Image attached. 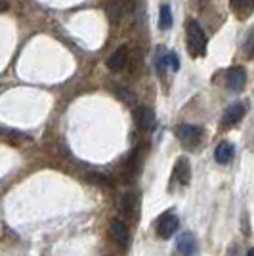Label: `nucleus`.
Instances as JSON below:
<instances>
[{
    "instance_id": "nucleus-1",
    "label": "nucleus",
    "mask_w": 254,
    "mask_h": 256,
    "mask_svg": "<svg viewBox=\"0 0 254 256\" xmlns=\"http://www.w3.org/2000/svg\"><path fill=\"white\" fill-rule=\"evenodd\" d=\"M188 48L193 58H201L206 54V36L202 27L197 22L191 20L188 23Z\"/></svg>"
},
{
    "instance_id": "nucleus-2",
    "label": "nucleus",
    "mask_w": 254,
    "mask_h": 256,
    "mask_svg": "<svg viewBox=\"0 0 254 256\" xmlns=\"http://www.w3.org/2000/svg\"><path fill=\"white\" fill-rule=\"evenodd\" d=\"M176 134H178V140L182 142V146L191 150V148L199 146V142L202 138V128L197 126V124H182V126H178Z\"/></svg>"
},
{
    "instance_id": "nucleus-3",
    "label": "nucleus",
    "mask_w": 254,
    "mask_h": 256,
    "mask_svg": "<svg viewBox=\"0 0 254 256\" xmlns=\"http://www.w3.org/2000/svg\"><path fill=\"white\" fill-rule=\"evenodd\" d=\"M178 228H180L178 216L172 212H164L159 218V222H157V235H159L160 239H170L172 235L178 232Z\"/></svg>"
},
{
    "instance_id": "nucleus-4",
    "label": "nucleus",
    "mask_w": 254,
    "mask_h": 256,
    "mask_svg": "<svg viewBox=\"0 0 254 256\" xmlns=\"http://www.w3.org/2000/svg\"><path fill=\"white\" fill-rule=\"evenodd\" d=\"M226 84H228V88L232 92H241L244 88V84H246V71H244L243 67H239V65L228 69V73H226Z\"/></svg>"
},
{
    "instance_id": "nucleus-5",
    "label": "nucleus",
    "mask_w": 254,
    "mask_h": 256,
    "mask_svg": "<svg viewBox=\"0 0 254 256\" xmlns=\"http://www.w3.org/2000/svg\"><path fill=\"white\" fill-rule=\"evenodd\" d=\"M176 250L180 256H197L199 252V246H197V239L193 237V234L186 232L180 234L176 239Z\"/></svg>"
},
{
    "instance_id": "nucleus-6",
    "label": "nucleus",
    "mask_w": 254,
    "mask_h": 256,
    "mask_svg": "<svg viewBox=\"0 0 254 256\" xmlns=\"http://www.w3.org/2000/svg\"><path fill=\"white\" fill-rule=\"evenodd\" d=\"M244 111H246V107H244L243 102H235L230 107H226L222 115V126H233L235 122H239L243 118Z\"/></svg>"
},
{
    "instance_id": "nucleus-7",
    "label": "nucleus",
    "mask_w": 254,
    "mask_h": 256,
    "mask_svg": "<svg viewBox=\"0 0 254 256\" xmlns=\"http://www.w3.org/2000/svg\"><path fill=\"white\" fill-rule=\"evenodd\" d=\"M134 118H136L138 128L144 130V132H148V130H151V128L155 126V113H153V109L148 106L138 107L136 113H134Z\"/></svg>"
},
{
    "instance_id": "nucleus-8",
    "label": "nucleus",
    "mask_w": 254,
    "mask_h": 256,
    "mask_svg": "<svg viewBox=\"0 0 254 256\" xmlns=\"http://www.w3.org/2000/svg\"><path fill=\"white\" fill-rule=\"evenodd\" d=\"M109 234H111V239L120 246H126L128 241H130L128 226L124 224V222H120V220H113V222H111V226H109Z\"/></svg>"
},
{
    "instance_id": "nucleus-9",
    "label": "nucleus",
    "mask_w": 254,
    "mask_h": 256,
    "mask_svg": "<svg viewBox=\"0 0 254 256\" xmlns=\"http://www.w3.org/2000/svg\"><path fill=\"white\" fill-rule=\"evenodd\" d=\"M126 62H128V48L126 46H118L115 52L107 58V67L116 73V71H122L126 67Z\"/></svg>"
},
{
    "instance_id": "nucleus-10",
    "label": "nucleus",
    "mask_w": 254,
    "mask_h": 256,
    "mask_svg": "<svg viewBox=\"0 0 254 256\" xmlns=\"http://www.w3.org/2000/svg\"><path fill=\"white\" fill-rule=\"evenodd\" d=\"M138 208H140V201L136 193H124L122 199H120V210L130 216V218H136L138 216Z\"/></svg>"
},
{
    "instance_id": "nucleus-11",
    "label": "nucleus",
    "mask_w": 254,
    "mask_h": 256,
    "mask_svg": "<svg viewBox=\"0 0 254 256\" xmlns=\"http://www.w3.org/2000/svg\"><path fill=\"white\" fill-rule=\"evenodd\" d=\"M174 176H176V180L180 182L182 186H188L191 182V164L186 157L178 159L176 166H174Z\"/></svg>"
},
{
    "instance_id": "nucleus-12",
    "label": "nucleus",
    "mask_w": 254,
    "mask_h": 256,
    "mask_svg": "<svg viewBox=\"0 0 254 256\" xmlns=\"http://www.w3.org/2000/svg\"><path fill=\"white\" fill-rule=\"evenodd\" d=\"M233 155H235V148H233L230 142H220L216 151H214V159H216V162H220V164L232 162Z\"/></svg>"
},
{
    "instance_id": "nucleus-13",
    "label": "nucleus",
    "mask_w": 254,
    "mask_h": 256,
    "mask_svg": "<svg viewBox=\"0 0 254 256\" xmlns=\"http://www.w3.org/2000/svg\"><path fill=\"white\" fill-rule=\"evenodd\" d=\"M232 10L237 18L246 20L254 12V0H232Z\"/></svg>"
},
{
    "instance_id": "nucleus-14",
    "label": "nucleus",
    "mask_w": 254,
    "mask_h": 256,
    "mask_svg": "<svg viewBox=\"0 0 254 256\" xmlns=\"http://www.w3.org/2000/svg\"><path fill=\"white\" fill-rule=\"evenodd\" d=\"M159 27H160V29H170V27H172V12H170V6H168V4L160 6Z\"/></svg>"
},
{
    "instance_id": "nucleus-15",
    "label": "nucleus",
    "mask_w": 254,
    "mask_h": 256,
    "mask_svg": "<svg viewBox=\"0 0 254 256\" xmlns=\"http://www.w3.org/2000/svg\"><path fill=\"white\" fill-rule=\"evenodd\" d=\"M243 50H244V56H246L248 60H252V58H254V27L248 31L246 38H244Z\"/></svg>"
},
{
    "instance_id": "nucleus-16",
    "label": "nucleus",
    "mask_w": 254,
    "mask_h": 256,
    "mask_svg": "<svg viewBox=\"0 0 254 256\" xmlns=\"http://www.w3.org/2000/svg\"><path fill=\"white\" fill-rule=\"evenodd\" d=\"M166 56L168 52H164V48H159L157 50V56H155V62H157V71H159V75L164 73V69L168 67V62H166Z\"/></svg>"
},
{
    "instance_id": "nucleus-17",
    "label": "nucleus",
    "mask_w": 254,
    "mask_h": 256,
    "mask_svg": "<svg viewBox=\"0 0 254 256\" xmlns=\"http://www.w3.org/2000/svg\"><path fill=\"white\" fill-rule=\"evenodd\" d=\"M107 14H109V20H111V22H118L122 12H120V6H118V4H109V6H107Z\"/></svg>"
},
{
    "instance_id": "nucleus-18",
    "label": "nucleus",
    "mask_w": 254,
    "mask_h": 256,
    "mask_svg": "<svg viewBox=\"0 0 254 256\" xmlns=\"http://www.w3.org/2000/svg\"><path fill=\"white\" fill-rule=\"evenodd\" d=\"M166 62H168V67L172 69V71H178V69H180V58H178V54L176 52H168Z\"/></svg>"
},
{
    "instance_id": "nucleus-19",
    "label": "nucleus",
    "mask_w": 254,
    "mask_h": 256,
    "mask_svg": "<svg viewBox=\"0 0 254 256\" xmlns=\"http://www.w3.org/2000/svg\"><path fill=\"white\" fill-rule=\"evenodd\" d=\"M118 96L122 98L124 102H134V96L130 94V90H126V88H118Z\"/></svg>"
},
{
    "instance_id": "nucleus-20",
    "label": "nucleus",
    "mask_w": 254,
    "mask_h": 256,
    "mask_svg": "<svg viewBox=\"0 0 254 256\" xmlns=\"http://www.w3.org/2000/svg\"><path fill=\"white\" fill-rule=\"evenodd\" d=\"M8 10V2L6 0H0V12Z\"/></svg>"
},
{
    "instance_id": "nucleus-21",
    "label": "nucleus",
    "mask_w": 254,
    "mask_h": 256,
    "mask_svg": "<svg viewBox=\"0 0 254 256\" xmlns=\"http://www.w3.org/2000/svg\"><path fill=\"white\" fill-rule=\"evenodd\" d=\"M246 256H254V246H252V248H248V252H246Z\"/></svg>"
}]
</instances>
